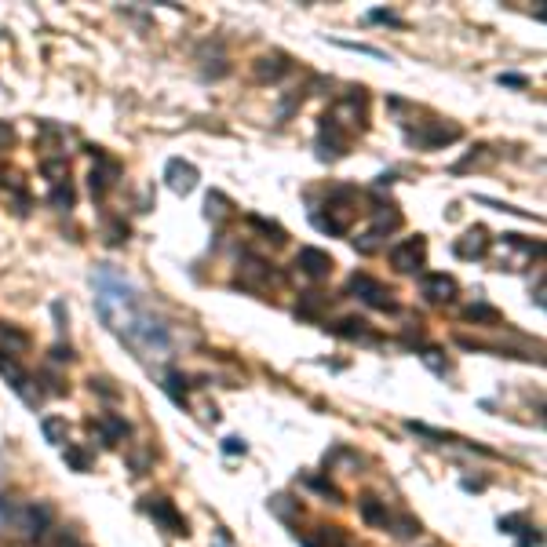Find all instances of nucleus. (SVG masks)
<instances>
[{
    "mask_svg": "<svg viewBox=\"0 0 547 547\" xmlns=\"http://www.w3.org/2000/svg\"><path fill=\"white\" fill-rule=\"evenodd\" d=\"M91 292H95V310L103 325L124 340L139 358H160L172 347V332L150 307L142 292L114 267H95L91 270Z\"/></svg>",
    "mask_w": 547,
    "mask_h": 547,
    "instance_id": "1",
    "label": "nucleus"
},
{
    "mask_svg": "<svg viewBox=\"0 0 547 547\" xmlns=\"http://www.w3.org/2000/svg\"><path fill=\"white\" fill-rule=\"evenodd\" d=\"M142 511L150 514V518L160 525V529H168L172 537H186L190 533V525H186V518L179 511H175V504L172 500H165V496H147V500L139 504Z\"/></svg>",
    "mask_w": 547,
    "mask_h": 547,
    "instance_id": "2",
    "label": "nucleus"
},
{
    "mask_svg": "<svg viewBox=\"0 0 547 547\" xmlns=\"http://www.w3.org/2000/svg\"><path fill=\"white\" fill-rule=\"evenodd\" d=\"M347 153V135H343V124L336 114L321 117V132H317V157L321 160H340Z\"/></svg>",
    "mask_w": 547,
    "mask_h": 547,
    "instance_id": "3",
    "label": "nucleus"
},
{
    "mask_svg": "<svg viewBox=\"0 0 547 547\" xmlns=\"http://www.w3.org/2000/svg\"><path fill=\"white\" fill-rule=\"evenodd\" d=\"M391 267L401 270V274H416V270H424L427 267V237H409V241H401L398 248H391Z\"/></svg>",
    "mask_w": 547,
    "mask_h": 547,
    "instance_id": "4",
    "label": "nucleus"
},
{
    "mask_svg": "<svg viewBox=\"0 0 547 547\" xmlns=\"http://www.w3.org/2000/svg\"><path fill=\"white\" fill-rule=\"evenodd\" d=\"M347 292L361 296L368 307H376V310H398V303L391 299V292H387V288H383L380 281L368 278V274H354V278L347 281Z\"/></svg>",
    "mask_w": 547,
    "mask_h": 547,
    "instance_id": "5",
    "label": "nucleus"
},
{
    "mask_svg": "<svg viewBox=\"0 0 547 547\" xmlns=\"http://www.w3.org/2000/svg\"><path fill=\"white\" fill-rule=\"evenodd\" d=\"M52 518H55L52 504H26L19 514H11V522L19 525L26 537H44L47 529H52Z\"/></svg>",
    "mask_w": 547,
    "mask_h": 547,
    "instance_id": "6",
    "label": "nucleus"
},
{
    "mask_svg": "<svg viewBox=\"0 0 547 547\" xmlns=\"http://www.w3.org/2000/svg\"><path fill=\"white\" fill-rule=\"evenodd\" d=\"M197 179H201L197 165H190V160H183V157H172L168 165H165V183H168V190H172V194H179V197L194 194Z\"/></svg>",
    "mask_w": 547,
    "mask_h": 547,
    "instance_id": "7",
    "label": "nucleus"
},
{
    "mask_svg": "<svg viewBox=\"0 0 547 547\" xmlns=\"http://www.w3.org/2000/svg\"><path fill=\"white\" fill-rule=\"evenodd\" d=\"M0 373L8 376V383L15 387V394H19V398L26 401V405H40V394H37L33 387H29V376L22 373V368H19V361H15L8 350H0Z\"/></svg>",
    "mask_w": 547,
    "mask_h": 547,
    "instance_id": "8",
    "label": "nucleus"
},
{
    "mask_svg": "<svg viewBox=\"0 0 547 547\" xmlns=\"http://www.w3.org/2000/svg\"><path fill=\"white\" fill-rule=\"evenodd\" d=\"M463 132H460V124H445V121H438V124H430V128H424V132H409V139H416L424 150H438V147H449V142H456Z\"/></svg>",
    "mask_w": 547,
    "mask_h": 547,
    "instance_id": "9",
    "label": "nucleus"
},
{
    "mask_svg": "<svg viewBox=\"0 0 547 547\" xmlns=\"http://www.w3.org/2000/svg\"><path fill=\"white\" fill-rule=\"evenodd\" d=\"M453 252L460 260H481V255L489 252V230L486 227H471L463 237L453 241Z\"/></svg>",
    "mask_w": 547,
    "mask_h": 547,
    "instance_id": "10",
    "label": "nucleus"
},
{
    "mask_svg": "<svg viewBox=\"0 0 547 547\" xmlns=\"http://www.w3.org/2000/svg\"><path fill=\"white\" fill-rule=\"evenodd\" d=\"M296 267L307 274V278H329L332 274V267H336V260L329 252H321V248H299V255H296Z\"/></svg>",
    "mask_w": 547,
    "mask_h": 547,
    "instance_id": "11",
    "label": "nucleus"
},
{
    "mask_svg": "<svg viewBox=\"0 0 547 547\" xmlns=\"http://www.w3.org/2000/svg\"><path fill=\"white\" fill-rule=\"evenodd\" d=\"M460 292V285L456 278H449V274H430V278H424V296L430 303H449V299H456Z\"/></svg>",
    "mask_w": 547,
    "mask_h": 547,
    "instance_id": "12",
    "label": "nucleus"
},
{
    "mask_svg": "<svg viewBox=\"0 0 547 547\" xmlns=\"http://www.w3.org/2000/svg\"><path fill=\"white\" fill-rule=\"evenodd\" d=\"M288 70H292V62H288V55H285V52L263 55L260 62H255V77H260V80H281Z\"/></svg>",
    "mask_w": 547,
    "mask_h": 547,
    "instance_id": "13",
    "label": "nucleus"
},
{
    "mask_svg": "<svg viewBox=\"0 0 547 547\" xmlns=\"http://www.w3.org/2000/svg\"><path fill=\"white\" fill-rule=\"evenodd\" d=\"M401 212L394 204H376L373 208V234L376 237H383V234H394V230H401Z\"/></svg>",
    "mask_w": 547,
    "mask_h": 547,
    "instance_id": "14",
    "label": "nucleus"
},
{
    "mask_svg": "<svg viewBox=\"0 0 547 547\" xmlns=\"http://www.w3.org/2000/svg\"><path fill=\"white\" fill-rule=\"evenodd\" d=\"M99 430H103V445H121L128 434H132V424L121 420V416H103Z\"/></svg>",
    "mask_w": 547,
    "mask_h": 547,
    "instance_id": "15",
    "label": "nucleus"
},
{
    "mask_svg": "<svg viewBox=\"0 0 547 547\" xmlns=\"http://www.w3.org/2000/svg\"><path fill=\"white\" fill-rule=\"evenodd\" d=\"M204 219L216 223V227H219V223H227L230 219V197L219 194V190H212V194L204 197Z\"/></svg>",
    "mask_w": 547,
    "mask_h": 547,
    "instance_id": "16",
    "label": "nucleus"
},
{
    "mask_svg": "<svg viewBox=\"0 0 547 547\" xmlns=\"http://www.w3.org/2000/svg\"><path fill=\"white\" fill-rule=\"evenodd\" d=\"M358 511H361V518L368 522V525H376V529H387V507H383L376 496H361L358 500Z\"/></svg>",
    "mask_w": 547,
    "mask_h": 547,
    "instance_id": "17",
    "label": "nucleus"
},
{
    "mask_svg": "<svg viewBox=\"0 0 547 547\" xmlns=\"http://www.w3.org/2000/svg\"><path fill=\"white\" fill-rule=\"evenodd\" d=\"M40 430H44L47 445H66V420H62V416H44Z\"/></svg>",
    "mask_w": 547,
    "mask_h": 547,
    "instance_id": "18",
    "label": "nucleus"
},
{
    "mask_svg": "<svg viewBox=\"0 0 547 547\" xmlns=\"http://www.w3.org/2000/svg\"><path fill=\"white\" fill-rule=\"evenodd\" d=\"M463 317L474 321V325H500V310L489 307V303H474V307H467Z\"/></svg>",
    "mask_w": 547,
    "mask_h": 547,
    "instance_id": "19",
    "label": "nucleus"
},
{
    "mask_svg": "<svg viewBox=\"0 0 547 547\" xmlns=\"http://www.w3.org/2000/svg\"><path fill=\"white\" fill-rule=\"evenodd\" d=\"M270 511L278 514V518H285V522H296L299 518V504H292V496H285V493L270 496Z\"/></svg>",
    "mask_w": 547,
    "mask_h": 547,
    "instance_id": "20",
    "label": "nucleus"
},
{
    "mask_svg": "<svg viewBox=\"0 0 547 547\" xmlns=\"http://www.w3.org/2000/svg\"><path fill=\"white\" fill-rule=\"evenodd\" d=\"M165 391L172 394L175 405H186V376L183 373H175V368H172V373L165 376Z\"/></svg>",
    "mask_w": 547,
    "mask_h": 547,
    "instance_id": "21",
    "label": "nucleus"
},
{
    "mask_svg": "<svg viewBox=\"0 0 547 547\" xmlns=\"http://www.w3.org/2000/svg\"><path fill=\"white\" fill-rule=\"evenodd\" d=\"M336 336H347V340H365V321L361 317H343L332 325Z\"/></svg>",
    "mask_w": 547,
    "mask_h": 547,
    "instance_id": "22",
    "label": "nucleus"
},
{
    "mask_svg": "<svg viewBox=\"0 0 547 547\" xmlns=\"http://www.w3.org/2000/svg\"><path fill=\"white\" fill-rule=\"evenodd\" d=\"M47 201H52L55 208H73L77 194H73V186H70V183H55V186H52V194H47Z\"/></svg>",
    "mask_w": 547,
    "mask_h": 547,
    "instance_id": "23",
    "label": "nucleus"
},
{
    "mask_svg": "<svg viewBox=\"0 0 547 547\" xmlns=\"http://www.w3.org/2000/svg\"><path fill=\"white\" fill-rule=\"evenodd\" d=\"M40 172H44V179H52V183H62L70 175V160L66 157H59V160H44L40 165Z\"/></svg>",
    "mask_w": 547,
    "mask_h": 547,
    "instance_id": "24",
    "label": "nucleus"
},
{
    "mask_svg": "<svg viewBox=\"0 0 547 547\" xmlns=\"http://www.w3.org/2000/svg\"><path fill=\"white\" fill-rule=\"evenodd\" d=\"M0 343H8L11 350H26L29 347V336L19 332V329H11V325H0ZM8 350V354H11Z\"/></svg>",
    "mask_w": 547,
    "mask_h": 547,
    "instance_id": "25",
    "label": "nucleus"
},
{
    "mask_svg": "<svg viewBox=\"0 0 547 547\" xmlns=\"http://www.w3.org/2000/svg\"><path fill=\"white\" fill-rule=\"evenodd\" d=\"M307 486H310L314 493H321V496H329L332 504H343V493L336 489V486H332L329 478H314V474H310V478H307Z\"/></svg>",
    "mask_w": 547,
    "mask_h": 547,
    "instance_id": "26",
    "label": "nucleus"
},
{
    "mask_svg": "<svg viewBox=\"0 0 547 547\" xmlns=\"http://www.w3.org/2000/svg\"><path fill=\"white\" fill-rule=\"evenodd\" d=\"M62 456H66V463H70L73 471H80V474H84V471H91V456L84 453V449H77V445H66V453H62Z\"/></svg>",
    "mask_w": 547,
    "mask_h": 547,
    "instance_id": "27",
    "label": "nucleus"
},
{
    "mask_svg": "<svg viewBox=\"0 0 547 547\" xmlns=\"http://www.w3.org/2000/svg\"><path fill=\"white\" fill-rule=\"evenodd\" d=\"M420 358H424V365L430 368V373H438V376H445V373H449V361L442 358V350H434V347H427V350L420 354Z\"/></svg>",
    "mask_w": 547,
    "mask_h": 547,
    "instance_id": "28",
    "label": "nucleus"
},
{
    "mask_svg": "<svg viewBox=\"0 0 547 547\" xmlns=\"http://www.w3.org/2000/svg\"><path fill=\"white\" fill-rule=\"evenodd\" d=\"M252 227H260L263 234H274V245H285V230L278 227V223H270L263 216H252Z\"/></svg>",
    "mask_w": 547,
    "mask_h": 547,
    "instance_id": "29",
    "label": "nucleus"
},
{
    "mask_svg": "<svg viewBox=\"0 0 547 547\" xmlns=\"http://www.w3.org/2000/svg\"><path fill=\"white\" fill-rule=\"evenodd\" d=\"M380 241H383V237H376L373 230H368V234H361V237H354V248H358L361 255H373V252L380 248Z\"/></svg>",
    "mask_w": 547,
    "mask_h": 547,
    "instance_id": "30",
    "label": "nucleus"
},
{
    "mask_svg": "<svg viewBox=\"0 0 547 547\" xmlns=\"http://www.w3.org/2000/svg\"><path fill=\"white\" fill-rule=\"evenodd\" d=\"M223 453H227V456H237V453L245 456V453H248V445H245V438L230 434V438H223Z\"/></svg>",
    "mask_w": 547,
    "mask_h": 547,
    "instance_id": "31",
    "label": "nucleus"
},
{
    "mask_svg": "<svg viewBox=\"0 0 547 547\" xmlns=\"http://www.w3.org/2000/svg\"><path fill=\"white\" fill-rule=\"evenodd\" d=\"M394 533H398L401 540H409V537H416V533H420V522H416V518H409V514H405V518H398V529H394Z\"/></svg>",
    "mask_w": 547,
    "mask_h": 547,
    "instance_id": "32",
    "label": "nucleus"
},
{
    "mask_svg": "<svg viewBox=\"0 0 547 547\" xmlns=\"http://www.w3.org/2000/svg\"><path fill=\"white\" fill-rule=\"evenodd\" d=\"M518 529H525V518L522 514H511V518H500V533H518Z\"/></svg>",
    "mask_w": 547,
    "mask_h": 547,
    "instance_id": "33",
    "label": "nucleus"
},
{
    "mask_svg": "<svg viewBox=\"0 0 547 547\" xmlns=\"http://www.w3.org/2000/svg\"><path fill=\"white\" fill-rule=\"evenodd\" d=\"M368 19L373 22H391V26H401V19L394 11H383V8H376V11H368Z\"/></svg>",
    "mask_w": 547,
    "mask_h": 547,
    "instance_id": "34",
    "label": "nucleus"
},
{
    "mask_svg": "<svg viewBox=\"0 0 547 547\" xmlns=\"http://www.w3.org/2000/svg\"><path fill=\"white\" fill-rule=\"evenodd\" d=\"M496 80H500V84H507V88H525V84H529V80H525L522 73H500Z\"/></svg>",
    "mask_w": 547,
    "mask_h": 547,
    "instance_id": "35",
    "label": "nucleus"
},
{
    "mask_svg": "<svg viewBox=\"0 0 547 547\" xmlns=\"http://www.w3.org/2000/svg\"><path fill=\"white\" fill-rule=\"evenodd\" d=\"M11 142H15V132H11V124H4V121H0V150H8Z\"/></svg>",
    "mask_w": 547,
    "mask_h": 547,
    "instance_id": "36",
    "label": "nucleus"
},
{
    "mask_svg": "<svg viewBox=\"0 0 547 547\" xmlns=\"http://www.w3.org/2000/svg\"><path fill=\"white\" fill-rule=\"evenodd\" d=\"M91 391H99V394H106V398H117V391L110 387V380H91Z\"/></svg>",
    "mask_w": 547,
    "mask_h": 547,
    "instance_id": "37",
    "label": "nucleus"
},
{
    "mask_svg": "<svg viewBox=\"0 0 547 547\" xmlns=\"http://www.w3.org/2000/svg\"><path fill=\"white\" fill-rule=\"evenodd\" d=\"M52 358H55V361H73V350L59 343V347H52Z\"/></svg>",
    "mask_w": 547,
    "mask_h": 547,
    "instance_id": "38",
    "label": "nucleus"
},
{
    "mask_svg": "<svg viewBox=\"0 0 547 547\" xmlns=\"http://www.w3.org/2000/svg\"><path fill=\"white\" fill-rule=\"evenodd\" d=\"M537 544H540V533H537V529H533V533H522V537H518V547H537Z\"/></svg>",
    "mask_w": 547,
    "mask_h": 547,
    "instance_id": "39",
    "label": "nucleus"
},
{
    "mask_svg": "<svg viewBox=\"0 0 547 547\" xmlns=\"http://www.w3.org/2000/svg\"><path fill=\"white\" fill-rule=\"evenodd\" d=\"M216 547H234V544H230V533H227V529H216Z\"/></svg>",
    "mask_w": 547,
    "mask_h": 547,
    "instance_id": "40",
    "label": "nucleus"
},
{
    "mask_svg": "<svg viewBox=\"0 0 547 547\" xmlns=\"http://www.w3.org/2000/svg\"><path fill=\"white\" fill-rule=\"evenodd\" d=\"M52 314L59 321V329H66V317H62V303H52Z\"/></svg>",
    "mask_w": 547,
    "mask_h": 547,
    "instance_id": "41",
    "label": "nucleus"
},
{
    "mask_svg": "<svg viewBox=\"0 0 547 547\" xmlns=\"http://www.w3.org/2000/svg\"><path fill=\"white\" fill-rule=\"evenodd\" d=\"M463 489H467V493H481V489H486V481H471L467 478V481H463Z\"/></svg>",
    "mask_w": 547,
    "mask_h": 547,
    "instance_id": "42",
    "label": "nucleus"
}]
</instances>
